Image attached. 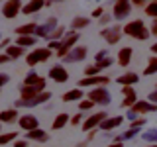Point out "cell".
Listing matches in <instances>:
<instances>
[{"label": "cell", "instance_id": "6da1fadb", "mask_svg": "<svg viewBox=\"0 0 157 147\" xmlns=\"http://www.w3.org/2000/svg\"><path fill=\"white\" fill-rule=\"evenodd\" d=\"M122 32H124L126 36L137 39V41H145V39L149 37V29L145 28L144 20H132L130 24H126V26L122 28Z\"/></svg>", "mask_w": 157, "mask_h": 147}, {"label": "cell", "instance_id": "7a4b0ae2", "mask_svg": "<svg viewBox=\"0 0 157 147\" xmlns=\"http://www.w3.org/2000/svg\"><path fill=\"white\" fill-rule=\"evenodd\" d=\"M49 57H53V51L49 47H36L29 55H26V63L29 67H33L37 63H45Z\"/></svg>", "mask_w": 157, "mask_h": 147}, {"label": "cell", "instance_id": "3957f363", "mask_svg": "<svg viewBox=\"0 0 157 147\" xmlns=\"http://www.w3.org/2000/svg\"><path fill=\"white\" fill-rule=\"evenodd\" d=\"M88 98L98 106H106V104L112 102V94L106 86H96V88H92V90H88Z\"/></svg>", "mask_w": 157, "mask_h": 147}, {"label": "cell", "instance_id": "277c9868", "mask_svg": "<svg viewBox=\"0 0 157 147\" xmlns=\"http://www.w3.org/2000/svg\"><path fill=\"white\" fill-rule=\"evenodd\" d=\"M43 90H45V78L41 77V81H39L37 85H33V86L22 85V88H20V100H32L33 96L41 94Z\"/></svg>", "mask_w": 157, "mask_h": 147}, {"label": "cell", "instance_id": "5b68a950", "mask_svg": "<svg viewBox=\"0 0 157 147\" xmlns=\"http://www.w3.org/2000/svg\"><path fill=\"white\" fill-rule=\"evenodd\" d=\"M149 112H157V104L149 100H137L132 108H128V118H134L136 114H149Z\"/></svg>", "mask_w": 157, "mask_h": 147}, {"label": "cell", "instance_id": "8992f818", "mask_svg": "<svg viewBox=\"0 0 157 147\" xmlns=\"http://www.w3.org/2000/svg\"><path fill=\"white\" fill-rule=\"evenodd\" d=\"M77 39H78V33H77V32H69L67 36L61 39V45H59V49H57V57H59V59L65 57L67 53L77 45Z\"/></svg>", "mask_w": 157, "mask_h": 147}, {"label": "cell", "instance_id": "52a82bcc", "mask_svg": "<svg viewBox=\"0 0 157 147\" xmlns=\"http://www.w3.org/2000/svg\"><path fill=\"white\" fill-rule=\"evenodd\" d=\"M112 16L116 20H126L132 14V2L130 0H114V6H112Z\"/></svg>", "mask_w": 157, "mask_h": 147}, {"label": "cell", "instance_id": "ba28073f", "mask_svg": "<svg viewBox=\"0 0 157 147\" xmlns=\"http://www.w3.org/2000/svg\"><path fill=\"white\" fill-rule=\"evenodd\" d=\"M122 33H124V32H122V26H118V24H116V26L104 28L100 32V36L104 37V41L108 43V45H116V43L122 39Z\"/></svg>", "mask_w": 157, "mask_h": 147}, {"label": "cell", "instance_id": "9c48e42d", "mask_svg": "<svg viewBox=\"0 0 157 147\" xmlns=\"http://www.w3.org/2000/svg\"><path fill=\"white\" fill-rule=\"evenodd\" d=\"M49 98H51V92L43 90L41 94L33 96L32 100H18V102H14V108H33V106H39V104H43V102H47Z\"/></svg>", "mask_w": 157, "mask_h": 147}, {"label": "cell", "instance_id": "30bf717a", "mask_svg": "<svg viewBox=\"0 0 157 147\" xmlns=\"http://www.w3.org/2000/svg\"><path fill=\"white\" fill-rule=\"evenodd\" d=\"M108 118V114L106 112H96V114H92V116H88L85 122H82V131H92V130H98V126L102 124Z\"/></svg>", "mask_w": 157, "mask_h": 147}, {"label": "cell", "instance_id": "8fae6325", "mask_svg": "<svg viewBox=\"0 0 157 147\" xmlns=\"http://www.w3.org/2000/svg\"><path fill=\"white\" fill-rule=\"evenodd\" d=\"M86 53H88L86 45H75L65 57L61 59V61H63V63H77V61H82V59H86Z\"/></svg>", "mask_w": 157, "mask_h": 147}, {"label": "cell", "instance_id": "7c38bea8", "mask_svg": "<svg viewBox=\"0 0 157 147\" xmlns=\"http://www.w3.org/2000/svg\"><path fill=\"white\" fill-rule=\"evenodd\" d=\"M22 8H24L22 0H6V4H4V8H2V16L12 20L22 12Z\"/></svg>", "mask_w": 157, "mask_h": 147}, {"label": "cell", "instance_id": "4fadbf2b", "mask_svg": "<svg viewBox=\"0 0 157 147\" xmlns=\"http://www.w3.org/2000/svg\"><path fill=\"white\" fill-rule=\"evenodd\" d=\"M57 18L55 16H51V18H47V22L45 24H41V26H37V29H36V36L37 37H49L53 32L57 29Z\"/></svg>", "mask_w": 157, "mask_h": 147}, {"label": "cell", "instance_id": "5bb4252c", "mask_svg": "<svg viewBox=\"0 0 157 147\" xmlns=\"http://www.w3.org/2000/svg\"><path fill=\"white\" fill-rule=\"evenodd\" d=\"M110 82V77L96 75V77H85L78 81V86H106Z\"/></svg>", "mask_w": 157, "mask_h": 147}, {"label": "cell", "instance_id": "9a60e30c", "mask_svg": "<svg viewBox=\"0 0 157 147\" xmlns=\"http://www.w3.org/2000/svg\"><path fill=\"white\" fill-rule=\"evenodd\" d=\"M49 78L55 81V82H67L69 81V73H67V69L63 67V63L61 65H53L49 69Z\"/></svg>", "mask_w": 157, "mask_h": 147}, {"label": "cell", "instance_id": "2e32d148", "mask_svg": "<svg viewBox=\"0 0 157 147\" xmlns=\"http://www.w3.org/2000/svg\"><path fill=\"white\" fill-rule=\"evenodd\" d=\"M18 126L22 127L24 131H32V130H36V127H39L37 116H33V114H24V116H20Z\"/></svg>", "mask_w": 157, "mask_h": 147}, {"label": "cell", "instance_id": "e0dca14e", "mask_svg": "<svg viewBox=\"0 0 157 147\" xmlns=\"http://www.w3.org/2000/svg\"><path fill=\"white\" fill-rule=\"evenodd\" d=\"M41 8H45V0H29L28 4H24L22 14H26V16H32V14H37Z\"/></svg>", "mask_w": 157, "mask_h": 147}, {"label": "cell", "instance_id": "ac0fdd59", "mask_svg": "<svg viewBox=\"0 0 157 147\" xmlns=\"http://www.w3.org/2000/svg\"><path fill=\"white\" fill-rule=\"evenodd\" d=\"M122 122H124V116H112V118L108 116L98 127H100V130H104V131H110V130H114V127H120Z\"/></svg>", "mask_w": 157, "mask_h": 147}, {"label": "cell", "instance_id": "d6986e66", "mask_svg": "<svg viewBox=\"0 0 157 147\" xmlns=\"http://www.w3.org/2000/svg\"><path fill=\"white\" fill-rule=\"evenodd\" d=\"M132 55H134V49L132 47H122L120 51H118V65L122 69H126L132 61Z\"/></svg>", "mask_w": 157, "mask_h": 147}, {"label": "cell", "instance_id": "ffe728a7", "mask_svg": "<svg viewBox=\"0 0 157 147\" xmlns=\"http://www.w3.org/2000/svg\"><path fill=\"white\" fill-rule=\"evenodd\" d=\"M16 120H20L18 108H10V110H2V112H0V124H14Z\"/></svg>", "mask_w": 157, "mask_h": 147}, {"label": "cell", "instance_id": "44dd1931", "mask_svg": "<svg viewBox=\"0 0 157 147\" xmlns=\"http://www.w3.org/2000/svg\"><path fill=\"white\" fill-rule=\"evenodd\" d=\"M26 139L28 141H39V143H43V141L49 139V134L43 131V130H39V127H36V130H32V131L26 134Z\"/></svg>", "mask_w": 157, "mask_h": 147}, {"label": "cell", "instance_id": "7402d4cb", "mask_svg": "<svg viewBox=\"0 0 157 147\" xmlns=\"http://www.w3.org/2000/svg\"><path fill=\"white\" fill-rule=\"evenodd\" d=\"M137 81H140V75H136V73H124V75H120L116 78V82L122 85V86H132V85H136Z\"/></svg>", "mask_w": 157, "mask_h": 147}, {"label": "cell", "instance_id": "603a6c76", "mask_svg": "<svg viewBox=\"0 0 157 147\" xmlns=\"http://www.w3.org/2000/svg\"><path fill=\"white\" fill-rule=\"evenodd\" d=\"M67 124H71V116L65 114V112H61V114H57V116H55V120H53L51 127H53V130H63V127H65Z\"/></svg>", "mask_w": 157, "mask_h": 147}, {"label": "cell", "instance_id": "cb8c5ba5", "mask_svg": "<svg viewBox=\"0 0 157 147\" xmlns=\"http://www.w3.org/2000/svg\"><path fill=\"white\" fill-rule=\"evenodd\" d=\"M82 100V90L81 88H73L63 94V102H81Z\"/></svg>", "mask_w": 157, "mask_h": 147}, {"label": "cell", "instance_id": "d4e9b609", "mask_svg": "<svg viewBox=\"0 0 157 147\" xmlns=\"http://www.w3.org/2000/svg\"><path fill=\"white\" fill-rule=\"evenodd\" d=\"M36 29H37V24H24V26L16 28V36H36Z\"/></svg>", "mask_w": 157, "mask_h": 147}, {"label": "cell", "instance_id": "484cf974", "mask_svg": "<svg viewBox=\"0 0 157 147\" xmlns=\"http://www.w3.org/2000/svg\"><path fill=\"white\" fill-rule=\"evenodd\" d=\"M88 24H90V18H86V16H77V18H73L71 28H73V32H77V29H85Z\"/></svg>", "mask_w": 157, "mask_h": 147}, {"label": "cell", "instance_id": "4316f807", "mask_svg": "<svg viewBox=\"0 0 157 147\" xmlns=\"http://www.w3.org/2000/svg\"><path fill=\"white\" fill-rule=\"evenodd\" d=\"M36 43H37L36 36H18V39H16V45H20V47H33Z\"/></svg>", "mask_w": 157, "mask_h": 147}, {"label": "cell", "instance_id": "83f0119b", "mask_svg": "<svg viewBox=\"0 0 157 147\" xmlns=\"http://www.w3.org/2000/svg\"><path fill=\"white\" fill-rule=\"evenodd\" d=\"M155 73H157V55H151L149 59H147V67H145L144 75L151 77V75H155Z\"/></svg>", "mask_w": 157, "mask_h": 147}, {"label": "cell", "instance_id": "f1b7e54d", "mask_svg": "<svg viewBox=\"0 0 157 147\" xmlns=\"http://www.w3.org/2000/svg\"><path fill=\"white\" fill-rule=\"evenodd\" d=\"M24 49H26V47H20V45H10V47H6V55H8L10 59H20L22 55H26V53H24Z\"/></svg>", "mask_w": 157, "mask_h": 147}, {"label": "cell", "instance_id": "f546056e", "mask_svg": "<svg viewBox=\"0 0 157 147\" xmlns=\"http://www.w3.org/2000/svg\"><path fill=\"white\" fill-rule=\"evenodd\" d=\"M137 134H140V127H130V130H126L122 135H118L114 141H128V139H134Z\"/></svg>", "mask_w": 157, "mask_h": 147}, {"label": "cell", "instance_id": "4dcf8cb0", "mask_svg": "<svg viewBox=\"0 0 157 147\" xmlns=\"http://www.w3.org/2000/svg\"><path fill=\"white\" fill-rule=\"evenodd\" d=\"M136 102H137V94H136V90H134V92H130V94L124 96V100L120 102V106H122V108H132Z\"/></svg>", "mask_w": 157, "mask_h": 147}, {"label": "cell", "instance_id": "1f68e13d", "mask_svg": "<svg viewBox=\"0 0 157 147\" xmlns=\"http://www.w3.org/2000/svg\"><path fill=\"white\" fill-rule=\"evenodd\" d=\"M39 81H41V77H39L36 71H29L26 75V78H24V85H26V86H33V85H37Z\"/></svg>", "mask_w": 157, "mask_h": 147}, {"label": "cell", "instance_id": "d6a6232c", "mask_svg": "<svg viewBox=\"0 0 157 147\" xmlns=\"http://www.w3.org/2000/svg\"><path fill=\"white\" fill-rule=\"evenodd\" d=\"M18 139V134L16 131H8V134H0V145H8L12 141Z\"/></svg>", "mask_w": 157, "mask_h": 147}, {"label": "cell", "instance_id": "836d02e7", "mask_svg": "<svg viewBox=\"0 0 157 147\" xmlns=\"http://www.w3.org/2000/svg\"><path fill=\"white\" fill-rule=\"evenodd\" d=\"M65 33H67L65 26H57V29H55V32H53V33H51V36H49L47 39H51V41H61V37L65 36Z\"/></svg>", "mask_w": 157, "mask_h": 147}, {"label": "cell", "instance_id": "e575fe53", "mask_svg": "<svg viewBox=\"0 0 157 147\" xmlns=\"http://www.w3.org/2000/svg\"><path fill=\"white\" fill-rule=\"evenodd\" d=\"M92 108H94V102L90 98H82L78 102V112H86V110H92Z\"/></svg>", "mask_w": 157, "mask_h": 147}, {"label": "cell", "instance_id": "d590c367", "mask_svg": "<svg viewBox=\"0 0 157 147\" xmlns=\"http://www.w3.org/2000/svg\"><path fill=\"white\" fill-rule=\"evenodd\" d=\"M144 12L147 14L149 18H157V2H149V4H145V8H144Z\"/></svg>", "mask_w": 157, "mask_h": 147}, {"label": "cell", "instance_id": "8d00e7d4", "mask_svg": "<svg viewBox=\"0 0 157 147\" xmlns=\"http://www.w3.org/2000/svg\"><path fill=\"white\" fill-rule=\"evenodd\" d=\"M100 71H102V69L98 67L96 63H94V65H86V67H85V75H86V77H96Z\"/></svg>", "mask_w": 157, "mask_h": 147}, {"label": "cell", "instance_id": "74e56055", "mask_svg": "<svg viewBox=\"0 0 157 147\" xmlns=\"http://www.w3.org/2000/svg\"><path fill=\"white\" fill-rule=\"evenodd\" d=\"M141 137H144L145 141H153V143H157V130H149V131H145V134H141Z\"/></svg>", "mask_w": 157, "mask_h": 147}, {"label": "cell", "instance_id": "f35d334b", "mask_svg": "<svg viewBox=\"0 0 157 147\" xmlns=\"http://www.w3.org/2000/svg\"><path fill=\"white\" fill-rule=\"evenodd\" d=\"M112 63H114V61H112V59H110V55H108L106 59H102V61H98V63H96V65H98V67H100V69H108V67H110V65H112Z\"/></svg>", "mask_w": 157, "mask_h": 147}, {"label": "cell", "instance_id": "ab89813d", "mask_svg": "<svg viewBox=\"0 0 157 147\" xmlns=\"http://www.w3.org/2000/svg\"><path fill=\"white\" fill-rule=\"evenodd\" d=\"M71 124H73V126H78V124H82V114H81V112H77V114L71 118Z\"/></svg>", "mask_w": 157, "mask_h": 147}, {"label": "cell", "instance_id": "60d3db41", "mask_svg": "<svg viewBox=\"0 0 157 147\" xmlns=\"http://www.w3.org/2000/svg\"><path fill=\"white\" fill-rule=\"evenodd\" d=\"M104 8H94V10H92V18H98V20H100L102 16H104Z\"/></svg>", "mask_w": 157, "mask_h": 147}, {"label": "cell", "instance_id": "b9f144b4", "mask_svg": "<svg viewBox=\"0 0 157 147\" xmlns=\"http://www.w3.org/2000/svg\"><path fill=\"white\" fill-rule=\"evenodd\" d=\"M112 18H114V16H110V14H108V12H106V14H104V16H102L100 20H98V22H100V24H102V26H106V24H108V22H110V20H112Z\"/></svg>", "mask_w": 157, "mask_h": 147}, {"label": "cell", "instance_id": "7bdbcfd3", "mask_svg": "<svg viewBox=\"0 0 157 147\" xmlns=\"http://www.w3.org/2000/svg\"><path fill=\"white\" fill-rule=\"evenodd\" d=\"M106 57H108V51H106V49L98 51V53H96V63H98V61H102V59H106Z\"/></svg>", "mask_w": 157, "mask_h": 147}, {"label": "cell", "instance_id": "ee69618b", "mask_svg": "<svg viewBox=\"0 0 157 147\" xmlns=\"http://www.w3.org/2000/svg\"><path fill=\"white\" fill-rule=\"evenodd\" d=\"M141 126H145V118H140V120L132 122V127H141Z\"/></svg>", "mask_w": 157, "mask_h": 147}, {"label": "cell", "instance_id": "f6af8a7d", "mask_svg": "<svg viewBox=\"0 0 157 147\" xmlns=\"http://www.w3.org/2000/svg\"><path fill=\"white\" fill-rule=\"evenodd\" d=\"M8 81H10V77L6 75V73H0V88H2L4 85H6Z\"/></svg>", "mask_w": 157, "mask_h": 147}, {"label": "cell", "instance_id": "bcb514c9", "mask_svg": "<svg viewBox=\"0 0 157 147\" xmlns=\"http://www.w3.org/2000/svg\"><path fill=\"white\" fill-rule=\"evenodd\" d=\"M149 33H151V36H155V37H157V18L153 20V22H151V28H149Z\"/></svg>", "mask_w": 157, "mask_h": 147}, {"label": "cell", "instance_id": "7dc6e473", "mask_svg": "<svg viewBox=\"0 0 157 147\" xmlns=\"http://www.w3.org/2000/svg\"><path fill=\"white\" fill-rule=\"evenodd\" d=\"M14 147H28V139H16L14 141Z\"/></svg>", "mask_w": 157, "mask_h": 147}, {"label": "cell", "instance_id": "c3c4849f", "mask_svg": "<svg viewBox=\"0 0 157 147\" xmlns=\"http://www.w3.org/2000/svg\"><path fill=\"white\" fill-rule=\"evenodd\" d=\"M134 6H141V8H145V0H130Z\"/></svg>", "mask_w": 157, "mask_h": 147}, {"label": "cell", "instance_id": "681fc988", "mask_svg": "<svg viewBox=\"0 0 157 147\" xmlns=\"http://www.w3.org/2000/svg\"><path fill=\"white\" fill-rule=\"evenodd\" d=\"M149 102H153V104H157V88H155V90L149 94Z\"/></svg>", "mask_w": 157, "mask_h": 147}, {"label": "cell", "instance_id": "f907efd6", "mask_svg": "<svg viewBox=\"0 0 157 147\" xmlns=\"http://www.w3.org/2000/svg\"><path fill=\"white\" fill-rule=\"evenodd\" d=\"M0 47H10V39L2 37V39H0Z\"/></svg>", "mask_w": 157, "mask_h": 147}, {"label": "cell", "instance_id": "816d5d0a", "mask_svg": "<svg viewBox=\"0 0 157 147\" xmlns=\"http://www.w3.org/2000/svg\"><path fill=\"white\" fill-rule=\"evenodd\" d=\"M130 92H134V88H132V86H122V94H130Z\"/></svg>", "mask_w": 157, "mask_h": 147}, {"label": "cell", "instance_id": "f5cc1de1", "mask_svg": "<svg viewBox=\"0 0 157 147\" xmlns=\"http://www.w3.org/2000/svg\"><path fill=\"white\" fill-rule=\"evenodd\" d=\"M8 61H12V59H10L6 53H4V55H0V65H4V63H8Z\"/></svg>", "mask_w": 157, "mask_h": 147}, {"label": "cell", "instance_id": "db71d44e", "mask_svg": "<svg viewBox=\"0 0 157 147\" xmlns=\"http://www.w3.org/2000/svg\"><path fill=\"white\" fill-rule=\"evenodd\" d=\"M108 147H124L122 141H112V143H108Z\"/></svg>", "mask_w": 157, "mask_h": 147}, {"label": "cell", "instance_id": "11a10c76", "mask_svg": "<svg viewBox=\"0 0 157 147\" xmlns=\"http://www.w3.org/2000/svg\"><path fill=\"white\" fill-rule=\"evenodd\" d=\"M88 143H90V141H86V139H85V141H81V143H78V145H77V147H86V145H88Z\"/></svg>", "mask_w": 157, "mask_h": 147}, {"label": "cell", "instance_id": "9f6ffc18", "mask_svg": "<svg viewBox=\"0 0 157 147\" xmlns=\"http://www.w3.org/2000/svg\"><path fill=\"white\" fill-rule=\"evenodd\" d=\"M149 49H151V53H155V55H157V43H153V45H151Z\"/></svg>", "mask_w": 157, "mask_h": 147}, {"label": "cell", "instance_id": "6f0895ef", "mask_svg": "<svg viewBox=\"0 0 157 147\" xmlns=\"http://www.w3.org/2000/svg\"><path fill=\"white\" fill-rule=\"evenodd\" d=\"M53 2H59V0H45V6H51Z\"/></svg>", "mask_w": 157, "mask_h": 147}, {"label": "cell", "instance_id": "680465c9", "mask_svg": "<svg viewBox=\"0 0 157 147\" xmlns=\"http://www.w3.org/2000/svg\"><path fill=\"white\" fill-rule=\"evenodd\" d=\"M147 147H157V143H151V145H147Z\"/></svg>", "mask_w": 157, "mask_h": 147}, {"label": "cell", "instance_id": "91938a15", "mask_svg": "<svg viewBox=\"0 0 157 147\" xmlns=\"http://www.w3.org/2000/svg\"><path fill=\"white\" fill-rule=\"evenodd\" d=\"M151 2H157V0H151Z\"/></svg>", "mask_w": 157, "mask_h": 147}, {"label": "cell", "instance_id": "94428289", "mask_svg": "<svg viewBox=\"0 0 157 147\" xmlns=\"http://www.w3.org/2000/svg\"><path fill=\"white\" fill-rule=\"evenodd\" d=\"M0 126H2V124H0ZM0 134H2V131H0Z\"/></svg>", "mask_w": 157, "mask_h": 147}, {"label": "cell", "instance_id": "6125c7cd", "mask_svg": "<svg viewBox=\"0 0 157 147\" xmlns=\"http://www.w3.org/2000/svg\"><path fill=\"white\" fill-rule=\"evenodd\" d=\"M0 39H2V37H0Z\"/></svg>", "mask_w": 157, "mask_h": 147}, {"label": "cell", "instance_id": "be15d7a7", "mask_svg": "<svg viewBox=\"0 0 157 147\" xmlns=\"http://www.w3.org/2000/svg\"><path fill=\"white\" fill-rule=\"evenodd\" d=\"M155 86H157V85H155Z\"/></svg>", "mask_w": 157, "mask_h": 147}]
</instances>
